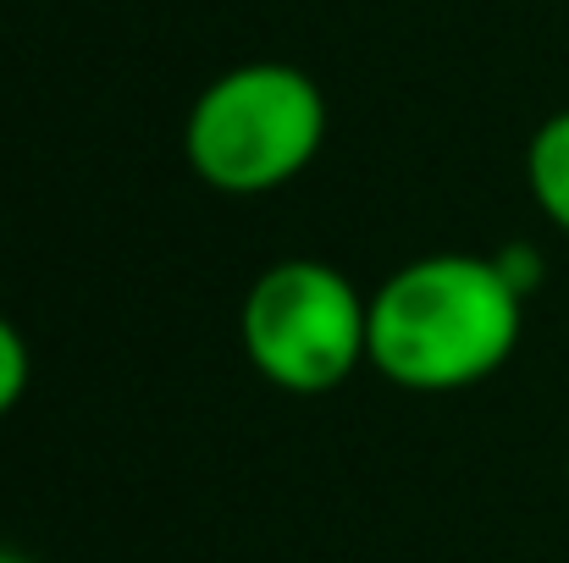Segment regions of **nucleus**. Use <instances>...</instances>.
<instances>
[{"label": "nucleus", "mask_w": 569, "mask_h": 563, "mask_svg": "<svg viewBox=\"0 0 569 563\" xmlns=\"http://www.w3.org/2000/svg\"><path fill=\"white\" fill-rule=\"evenodd\" d=\"M526 293L498 254H420L371 293V371L403 392H465L509 365Z\"/></svg>", "instance_id": "nucleus-1"}, {"label": "nucleus", "mask_w": 569, "mask_h": 563, "mask_svg": "<svg viewBox=\"0 0 569 563\" xmlns=\"http://www.w3.org/2000/svg\"><path fill=\"white\" fill-rule=\"evenodd\" d=\"M327 144V94L305 67L243 61L216 72L183 117L189 172L216 193H271Z\"/></svg>", "instance_id": "nucleus-2"}, {"label": "nucleus", "mask_w": 569, "mask_h": 563, "mask_svg": "<svg viewBox=\"0 0 569 563\" xmlns=\"http://www.w3.org/2000/svg\"><path fill=\"white\" fill-rule=\"evenodd\" d=\"M243 354L277 392L321 398L371 365V299L327 260L266 265L238 310Z\"/></svg>", "instance_id": "nucleus-3"}, {"label": "nucleus", "mask_w": 569, "mask_h": 563, "mask_svg": "<svg viewBox=\"0 0 569 563\" xmlns=\"http://www.w3.org/2000/svg\"><path fill=\"white\" fill-rule=\"evenodd\" d=\"M526 188L569 238V111H553L526 144Z\"/></svg>", "instance_id": "nucleus-4"}, {"label": "nucleus", "mask_w": 569, "mask_h": 563, "mask_svg": "<svg viewBox=\"0 0 569 563\" xmlns=\"http://www.w3.org/2000/svg\"><path fill=\"white\" fill-rule=\"evenodd\" d=\"M28 375H33V360H28V343L22 332L0 315V414H11L28 392Z\"/></svg>", "instance_id": "nucleus-5"}, {"label": "nucleus", "mask_w": 569, "mask_h": 563, "mask_svg": "<svg viewBox=\"0 0 569 563\" xmlns=\"http://www.w3.org/2000/svg\"><path fill=\"white\" fill-rule=\"evenodd\" d=\"M498 265H503V277H509L526 299H531V288L542 282V260H537V249H531V243H509V249L498 254Z\"/></svg>", "instance_id": "nucleus-6"}, {"label": "nucleus", "mask_w": 569, "mask_h": 563, "mask_svg": "<svg viewBox=\"0 0 569 563\" xmlns=\"http://www.w3.org/2000/svg\"><path fill=\"white\" fill-rule=\"evenodd\" d=\"M0 563H33L28 553H17V547H0Z\"/></svg>", "instance_id": "nucleus-7"}, {"label": "nucleus", "mask_w": 569, "mask_h": 563, "mask_svg": "<svg viewBox=\"0 0 569 563\" xmlns=\"http://www.w3.org/2000/svg\"><path fill=\"white\" fill-rule=\"evenodd\" d=\"M565 481H569V459H565Z\"/></svg>", "instance_id": "nucleus-8"}]
</instances>
